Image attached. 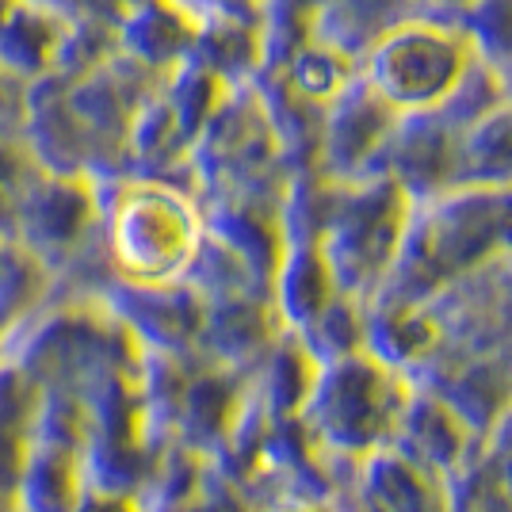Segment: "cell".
Returning <instances> with one entry per match:
<instances>
[{"instance_id": "cell-7", "label": "cell", "mask_w": 512, "mask_h": 512, "mask_svg": "<svg viewBox=\"0 0 512 512\" xmlns=\"http://www.w3.org/2000/svg\"><path fill=\"white\" fill-rule=\"evenodd\" d=\"M279 512H329V509L318 505V501H295V505H283Z\"/></svg>"}, {"instance_id": "cell-6", "label": "cell", "mask_w": 512, "mask_h": 512, "mask_svg": "<svg viewBox=\"0 0 512 512\" xmlns=\"http://www.w3.org/2000/svg\"><path fill=\"white\" fill-rule=\"evenodd\" d=\"M73 512H134V509H130L123 497H115V493H96V497L77 501V509Z\"/></svg>"}, {"instance_id": "cell-1", "label": "cell", "mask_w": 512, "mask_h": 512, "mask_svg": "<svg viewBox=\"0 0 512 512\" xmlns=\"http://www.w3.org/2000/svg\"><path fill=\"white\" fill-rule=\"evenodd\" d=\"M409 390L398 386L390 367L363 356L329 360L314 375L302 402V417L314 436V448L367 459L371 451L390 448V436L406 409Z\"/></svg>"}, {"instance_id": "cell-3", "label": "cell", "mask_w": 512, "mask_h": 512, "mask_svg": "<svg viewBox=\"0 0 512 512\" xmlns=\"http://www.w3.org/2000/svg\"><path fill=\"white\" fill-rule=\"evenodd\" d=\"M470 440L474 436L467 432V425L440 398L409 394L398 428L390 436V448L428 474L448 478L451 470H459L470 459Z\"/></svg>"}, {"instance_id": "cell-4", "label": "cell", "mask_w": 512, "mask_h": 512, "mask_svg": "<svg viewBox=\"0 0 512 512\" xmlns=\"http://www.w3.org/2000/svg\"><path fill=\"white\" fill-rule=\"evenodd\" d=\"M363 512H448L444 478L428 474L394 448H379L360 470Z\"/></svg>"}, {"instance_id": "cell-2", "label": "cell", "mask_w": 512, "mask_h": 512, "mask_svg": "<svg viewBox=\"0 0 512 512\" xmlns=\"http://www.w3.org/2000/svg\"><path fill=\"white\" fill-rule=\"evenodd\" d=\"M115 253L119 264H127L134 276H169L192 253V222L176 199H165L161 192L130 199L119 211Z\"/></svg>"}, {"instance_id": "cell-5", "label": "cell", "mask_w": 512, "mask_h": 512, "mask_svg": "<svg viewBox=\"0 0 512 512\" xmlns=\"http://www.w3.org/2000/svg\"><path fill=\"white\" fill-rule=\"evenodd\" d=\"M54 451H39L27 459L23 470V505L27 512H73L77 509V493H73V474L65 467V459Z\"/></svg>"}]
</instances>
